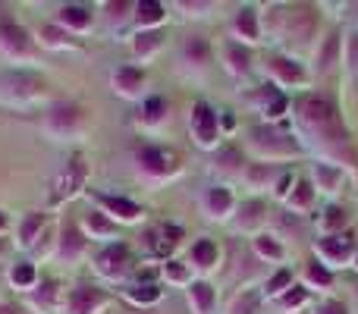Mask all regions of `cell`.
<instances>
[{"label":"cell","instance_id":"obj_1","mask_svg":"<svg viewBox=\"0 0 358 314\" xmlns=\"http://www.w3.org/2000/svg\"><path fill=\"white\" fill-rule=\"evenodd\" d=\"M299 113H302V123L308 126L311 132L324 136L327 142H340V138H346V129L340 126V117H336V110H334L330 101L305 98L302 104H299Z\"/></svg>","mask_w":358,"mask_h":314},{"label":"cell","instance_id":"obj_2","mask_svg":"<svg viewBox=\"0 0 358 314\" xmlns=\"http://www.w3.org/2000/svg\"><path fill=\"white\" fill-rule=\"evenodd\" d=\"M0 48H3L10 57H25V54L31 50L25 29H19V25H16V22H10L6 16L0 19Z\"/></svg>","mask_w":358,"mask_h":314},{"label":"cell","instance_id":"obj_3","mask_svg":"<svg viewBox=\"0 0 358 314\" xmlns=\"http://www.w3.org/2000/svg\"><path fill=\"white\" fill-rule=\"evenodd\" d=\"M192 129H195V138L201 145H214L217 138V113L210 110L208 104H195V110H192Z\"/></svg>","mask_w":358,"mask_h":314},{"label":"cell","instance_id":"obj_4","mask_svg":"<svg viewBox=\"0 0 358 314\" xmlns=\"http://www.w3.org/2000/svg\"><path fill=\"white\" fill-rule=\"evenodd\" d=\"M82 183H85V164H82V157H76V160H69V164H66V173H63V176L57 179V192H54V198L60 201V198L76 195V192L82 189Z\"/></svg>","mask_w":358,"mask_h":314},{"label":"cell","instance_id":"obj_5","mask_svg":"<svg viewBox=\"0 0 358 314\" xmlns=\"http://www.w3.org/2000/svg\"><path fill=\"white\" fill-rule=\"evenodd\" d=\"M101 302H104V296H101L94 286H79V290H73V296H69V311L73 314H94Z\"/></svg>","mask_w":358,"mask_h":314},{"label":"cell","instance_id":"obj_6","mask_svg":"<svg viewBox=\"0 0 358 314\" xmlns=\"http://www.w3.org/2000/svg\"><path fill=\"white\" fill-rule=\"evenodd\" d=\"M98 264L107 277H120V273H126V267H129V252H126V245H110L98 258Z\"/></svg>","mask_w":358,"mask_h":314},{"label":"cell","instance_id":"obj_7","mask_svg":"<svg viewBox=\"0 0 358 314\" xmlns=\"http://www.w3.org/2000/svg\"><path fill=\"white\" fill-rule=\"evenodd\" d=\"M0 85L6 88L10 94H16V98H31V94L41 88V82L35 79V76H25V73H16V76H6Z\"/></svg>","mask_w":358,"mask_h":314},{"label":"cell","instance_id":"obj_8","mask_svg":"<svg viewBox=\"0 0 358 314\" xmlns=\"http://www.w3.org/2000/svg\"><path fill=\"white\" fill-rule=\"evenodd\" d=\"M138 160H142V166L148 173H170L173 170V155H167V151H161V148H145L142 155H138Z\"/></svg>","mask_w":358,"mask_h":314},{"label":"cell","instance_id":"obj_9","mask_svg":"<svg viewBox=\"0 0 358 314\" xmlns=\"http://www.w3.org/2000/svg\"><path fill=\"white\" fill-rule=\"evenodd\" d=\"M76 123H79V107H73V104H57L54 110H50V129L69 132Z\"/></svg>","mask_w":358,"mask_h":314},{"label":"cell","instance_id":"obj_10","mask_svg":"<svg viewBox=\"0 0 358 314\" xmlns=\"http://www.w3.org/2000/svg\"><path fill=\"white\" fill-rule=\"evenodd\" d=\"M113 85H117L123 94H136L138 88H142V69H132V66L117 69V76H113Z\"/></svg>","mask_w":358,"mask_h":314},{"label":"cell","instance_id":"obj_11","mask_svg":"<svg viewBox=\"0 0 358 314\" xmlns=\"http://www.w3.org/2000/svg\"><path fill=\"white\" fill-rule=\"evenodd\" d=\"M101 204H104L107 210H113L117 217H123V220H136L138 214H142V208L132 201H126V198H113V195H101Z\"/></svg>","mask_w":358,"mask_h":314},{"label":"cell","instance_id":"obj_12","mask_svg":"<svg viewBox=\"0 0 358 314\" xmlns=\"http://www.w3.org/2000/svg\"><path fill=\"white\" fill-rule=\"evenodd\" d=\"M189 299L195 302L198 314H210V311H214V290H210L208 283H192Z\"/></svg>","mask_w":358,"mask_h":314},{"label":"cell","instance_id":"obj_13","mask_svg":"<svg viewBox=\"0 0 358 314\" xmlns=\"http://www.w3.org/2000/svg\"><path fill=\"white\" fill-rule=\"evenodd\" d=\"M79 252H82V236L73 223H66V227H63V236H60V255L63 258H76Z\"/></svg>","mask_w":358,"mask_h":314},{"label":"cell","instance_id":"obj_14","mask_svg":"<svg viewBox=\"0 0 358 314\" xmlns=\"http://www.w3.org/2000/svg\"><path fill=\"white\" fill-rule=\"evenodd\" d=\"M60 22L69 25V29H88L92 13H88L85 6H63V10H60Z\"/></svg>","mask_w":358,"mask_h":314},{"label":"cell","instance_id":"obj_15","mask_svg":"<svg viewBox=\"0 0 358 314\" xmlns=\"http://www.w3.org/2000/svg\"><path fill=\"white\" fill-rule=\"evenodd\" d=\"M321 252L330 255L334 261H343V258H349V252H352V242H349L346 236H330V239L321 242Z\"/></svg>","mask_w":358,"mask_h":314},{"label":"cell","instance_id":"obj_16","mask_svg":"<svg viewBox=\"0 0 358 314\" xmlns=\"http://www.w3.org/2000/svg\"><path fill=\"white\" fill-rule=\"evenodd\" d=\"M192 261H195L198 267H210L217 261V245L210 239L195 242V248H192Z\"/></svg>","mask_w":358,"mask_h":314},{"label":"cell","instance_id":"obj_17","mask_svg":"<svg viewBox=\"0 0 358 314\" xmlns=\"http://www.w3.org/2000/svg\"><path fill=\"white\" fill-rule=\"evenodd\" d=\"M236 29H239L248 41H255V38H258V25H255V10H252V6L239 10V16H236Z\"/></svg>","mask_w":358,"mask_h":314},{"label":"cell","instance_id":"obj_18","mask_svg":"<svg viewBox=\"0 0 358 314\" xmlns=\"http://www.w3.org/2000/svg\"><path fill=\"white\" fill-rule=\"evenodd\" d=\"M208 204H210V210H214L217 217H223L229 208H233V198H229V192H227V189H210Z\"/></svg>","mask_w":358,"mask_h":314},{"label":"cell","instance_id":"obj_19","mask_svg":"<svg viewBox=\"0 0 358 314\" xmlns=\"http://www.w3.org/2000/svg\"><path fill=\"white\" fill-rule=\"evenodd\" d=\"M271 66H273V73H277L280 79H286V82H299V79H302V69H299L296 63L283 60V57H277V60H273Z\"/></svg>","mask_w":358,"mask_h":314},{"label":"cell","instance_id":"obj_20","mask_svg":"<svg viewBox=\"0 0 358 314\" xmlns=\"http://www.w3.org/2000/svg\"><path fill=\"white\" fill-rule=\"evenodd\" d=\"M185 57L195 60L198 66L208 63V44H204V38H189V41H185Z\"/></svg>","mask_w":358,"mask_h":314},{"label":"cell","instance_id":"obj_21","mask_svg":"<svg viewBox=\"0 0 358 314\" xmlns=\"http://www.w3.org/2000/svg\"><path fill=\"white\" fill-rule=\"evenodd\" d=\"M164 16V6L155 3V0H145V3H138V22H161Z\"/></svg>","mask_w":358,"mask_h":314},{"label":"cell","instance_id":"obj_22","mask_svg":"<svg viewBox=\"0 0 358 314\" xmlns=\"http://www.w3.org/2000/svg\"><path fill=\"white\" fill-rule=\"evenodd\" d=\"M289 204H292V208H308V204H311V185L308 183H299L296 192L289 195Z\"/></svg>","mask_w":358,"mask_h":314},{"label":"cell","instance_id":"obj_23","mask_svg":"<svg viewBox=\"0 0 358 314\" xmlns=\"http://www.w3.org/2000/svg\"><path fill=\"white\" fill-rule=\"evenodd\" d=\"M41 223H44L41 214H29V217H25V223H22V242H25V245L35 239V233L41 229Z\"/></svg>","mask_w":358,"mask_h":314},{"label":"cell","instance_id":"obj_24","mask_svg":"<svg viewBox=\"0 0 358 314\" xmlns=\"http://www.w3.org/2000/svg\"><path fill=\"white\" fill-rule=\"evenodd\" d=\"M13 283H16V286H31V283H35V267H31V264L13 267Z\"/></svg>","mask_w":358,"mask_h":314},{"label":"cell","instance_id":"obj_25","mask_svg":"<svg viewBox=\"0 0 358 314\" xmlns=\"http://www.w3.org/2000/svg\"><path fill=\"white\" fill-rule=\"evenodd\" d=\"M227 54H229V60H233V73H245V69H248V54H245V50L236 48V44H229Z\"/></svg>","mask_w":358,"mask_h":314},{"label":"cell","instance_id":"obj_26","mask_svg":"<svg viewBox=\"0 0 358 314\" xmlns=\"http://www.w3.org/2000/svg\"><path fill=\"white\" fill-rule=\"evenodd\" d=\"M157 41H161V35H157V31H145V35H138L136 50H138V54H148V50L157 48Z\"/></svg>","mask_w":358,"mask_h":314},{"label":"cell","instance_id":"obj_27","mask_svg":"<svg viewBox=\"0 0 358 314\" xmlns=\"http://www.w3.org/2000/svg\"><path fill=\"white\" fill-rule=\"evenodd\" d=\"M88 229H92V233H98V236H110L113 233V227L101 214H88Z\"/></svg>","mask_w":358,"mask_h":314},{"label":"cell","instance_id":"obj_28","mask_svg":"<svg viewBox=\"0 0 358 314\" xmlns=\"http://www.w3.org/2000/svg\"><path fill=\"white\" fill-rule=\"evenodd\" d=\"M317 179L324 183V189H327V192H334V189H336V179H340V173H336V170H327V166H317Z\"/></svg>","mask_w":358,"mask_h":314},{"label":"cell","instance_id":"obj_29","mask_svg":"<svg viewBox=\"0 0 358 314\" xmlns=\"http://www.w3.org/2000/svg\"><path fill=\"white\" fill-rule=\"evenodd\" d=\"M261 204L258 201H248V204H242V214H245V227H252V223H258V217H261Z\"/></svg>","mask_w":358,"mask_h":314},{"label":"cell","instance_id":"obj_30","mask_svg":"<svg viewBox=\"0 0 358 314\" xmlns=\"http://www.w3.org/2000/svg\"><path fill=\"white\" fill-rule=\"evenodd\" d=\"M145 117H148V120H161L164 117V101L161 98H151L148 104H145Z\"/></svg>","mask_w":358,"mask_h":314},{"label":"cell","instance_id":"obj_31","mask_svg":"<svg viewBox=\"0 0 358 314\" xmlns=\"http://www.w3.org/2000/svg\"><path fill=\"white\" fill-rule=\"evenodd\" d=\"M258 252H261V255H271V258H280V255H283V248H280L277 242H271V239L264 236V239H258Z\"/></svg>","mask_w":358,"mask_h":314},{"label":"cell","instance_id":"obj_32","mask_svg":"<svg viewBox=\"0 0 358 314\" xmlns=\"http://www.w3.org/2000/svg\"><path fill=\"white\" fill-rule=\"evenodd\" d=\"M157 296H161V292H157L155 286H142V290H132V299H136V302H155Z\"/></svg>","mask_w":358,"mask_h":314},{"label":"cell","instance_id":"obj_33","mask_svg":"<svg viewBox=\"0 0 358 314\" xmlns=\"http://www.w3.org/2000/svg\"><path fill=\"white\" fill-rule=\"evenodd\" d=\"M255 308H258V299H255V296H245V299H239V302H236L233 314H252Z\"/></svg>","mask_w":358,"mask_h":314},{"label":"cell","instance_id":"obj_34","mask_svg":"<svg viewBox=\"0 0 358 314\" xmlns=\"http://www.w3.org/2000/svg\"><path fill=\"white\" fill-rule=\"evenodd\" d=\"M324 223H327V227H343V223H346V210H343V208H330L327 210V220H324Z\"/></svg>","mask_w":358,"mask_h":314},{"label":"cell","instance_id":"obj_35","mask_svg":"<svg viewBox=\"0 0 358 314\" xmlns=\"http://www.w3.org/2000/svg\"><path fill=\"white\" fill-rule=\"evenodd\" d=\"M308 277L315 280V283H321V286H330V273L324 271V267H317V264L308 267Z\"/></svg>","mask_w":358,"mask_h":314},{"label":"cell","instance_id":"obj_36","mask_svg":"<svg viewBox=\"0 0 358 314\" xmlns=\"http://www.w3.org/2000/svg\"><path fill=\"white\" fill-rule=\"evenodd\" d=\"M286 283H289V271H280L277 277H273L271 283H267V292H280V290H283Z\"/></svg>","mask_w":358,"mask_h":314},{"label":"cell","instance_id":"obj_37","mask_svg":"<svg viewBox=\"0 0 358 314\" xmlns=\"http://www.w3.org/2000/svg\"><path fill=\"white\" fill-rule=\"evenodd\" d=\"M334 57H336V38H330V41H327V48H324V54H321V66L327 69L330 63H334Z\"/></svg>","mask_w":358,"mask_h":314},{"label":"cell","instance_id":"obj_38","mask_svg":"<svg viewBox=\"0 0 358 314\" xmlns=\"http://www.w3.org/2000/svg\"><path fill=\"white\" fill-rule=\"evenodd\" d=\"M317 314H349V308L343 302H327V305H321V308H317Z\"/></svg>","mask_w":358,"mask_h":314},{"label":"cell","instance_id":"obj_39","mask_svg":"<svg viewBox=\"0 0 358 314\" xmlns=\"http://www.w3.org/2000/svg\"><path fill=\"white\" fill-rule=\"evenodd\" d=\"M302 302H305V290H299V286L292 292H286V299H283V305H289V308L292 305H302Z\"/></svg>","mask_w":358,"mask_h":314},{"label":"cell","instance_id":"obj_40","mask_svg":"<svg viewBox=\"0 0 358 314\" xmlns=\"http://www.w3.org/2000/svg\"><path fill=\"white\" fill-rule=\"evenodd\" d=\"M167 271H170V277H173V280H182L185 277V271L179 264H167Z\"/></svg>","mask_w":358,"mask_h":314},{"label":"cell","instance_id":"obj_41","mask_svg":"<svg viewBox=\"0 0 358 314\" xmlns=\"http://www.w3.org/2000/svg\"><path fill=\"white\" fill-rule=\"evenodd\" d=\"M349 60H352L355 66H358V35L352 38V50H349Z\"/></svg>","mask_w":358,"mask_h":314},{"label":"cell","instance_id":"obj_42","mask_svg":"<svg viewBox=\"0 0 358 314\" xmlns=\"http://www.w3.org/2000/svg\"><path fill=\"white\" fill-rule=\"evenodd\" d=\"M3 227H6V217H3V214H0V229H3Z\"/></svg>","mask_w":358,"mask_h":314}]
</instances>
